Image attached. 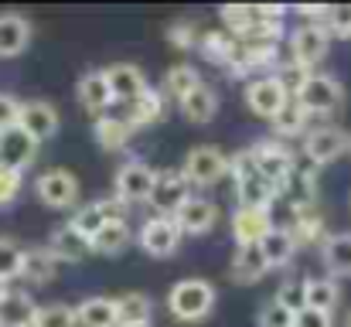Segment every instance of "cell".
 <instances>
[{"mask_svg":"<svg viewBox=\"0 0 351 327\" xmlns=\"http://www.w3.org/2000/svg\"><path fill=\"white\" fill-rule=\"evenodd\" d=\"M229 174L235 181V195H239V208H269L276 198V188L263 178V171L256 167L249 150H239L229 157Z\"/></svg>","mask_w":351,"mask_h":327,"instance_id":"cell-1","label":"cell"},{"mask_svg":"<svg viewBox=\"0 0 351 327\" xmlns=\"http://www.w3.org/2000/svg\"><path fill=\"white\" fill-rule=\"evenodd\" d=\"M215 307V287L208 280H181L167 293V311L181 324H198Z\"/></svg>","mask_w":351,"mask_h":327,"instance_id":"cell-2","label":"cell"},{"mask_svg":"<svg viewBox=\"0 0 351 327\" xmlns=\"http://www.w3.org/2000/svg\"><path fill=\"white\" fill-rule=\"evenodd\" d=\"M293 99L307 109L311 116H314V112H335V109L345 103V86H341L335 75L311 72V75L304 79V86L293 93Z\"/></svg>","mask_w":351,"mask_h":327,"instance_id":"cell-3","label":"cell"},{"mask_svg":"<svg viewBox=\"0 0 351 327\" xmlns=\"http://www.w3.org/2000/svg\"><path fill=\"white\" fill-rule=\"evenodd\" d=\"M181 171L191 181V188H212V184H219L229 174V157L222 150H215V147H191L184 154Z\"/></svg>","mask_w":351,"mask_h":327,"instance_id":"cell-4","label":"cell"},{"mask_svg":"<svg viewBox=\"0 0 351 327\" xmlns=\"http://www.w3.org/2000/svg\"><path fill=\"white\" fill-rule=\"evenodd\" d=\"M191 195H195V188L184 178V171L181 167H167V171H157V181H154V191H150L147 205L157 215H174Z\"/></svg>","mask_w":351,"mask_h":327,"instance_id":"cell-5","label":"cell"},{"mask_svg":"<svg viewBox=\"0 0 351 327\" xmlns=\"http://www.w3.org/2000/svg\"><path fill=\"white\" fill-rule=\"evenodd\" d=\"M249 154H252L256 167L263 171V178L276 191H283L287 181H290V174H293V154L287 150V143H280V140H259L256 147H249Z\"/></svg>","mask_w":351,"mask_h":327,"instance_id":"cell-6","label":"cell"},{"mask_svg":"<svg viewBox=\"0 0 351 327\" xmlns=\"http://www.w3.org/2000/svg\"><path fill=\"white\" fill-rule=\"evenodd\" d=\"M293 96L287 93V86L276 79V75H259V79H252L249 86H245V106L252 109L256 116H263V119H276L287 103H290Z\"/></svg>","mask_w":351,"mask_h":327,"instance_id":"cell-7","label":"cell"},{"mask_svg":"<svg viewBox=\"0 0 351 327\" xmlns=\"http://www.w3.org/2000/svg\"><path fill=\"white\" fill-rule=\"evenodd\" d=\"M181 235L184 232L174 221V215H154V218H147L143 228H140V249L147 256H154V259H167V256L178 252Z\"/></svg>","mask_w":351,"mask_h":327,"instance_id":"cell-8","label":"cell"},{"mask_svg":"<svg viewBox=\"0 0 351 327\" xmlns=\"http://www.w3.org/2000/svg\"><path fill=\"white\" fill-rule=\"evenodd\" d=\"M348 143H351V133H345L341 126L324 123V126L307 130V136H304V154H307L311 164L324 167V164H335V160L348 150Z\"/></svg>","mask_w":351,"mask_h":327,"instance_id":"cell-9","label":"cell"},{"mask_svg":"<svg viewBox=\"0 0 351 327\" xmlns=\"http://www.w3.org/2000/svg\"><path fill=\"white\" fill-rule=\"evenodd\" d=\"M154 181H157V171L150 164L126 160L117 171V198L123 205H143V202H150Z\"/></svg>","mask_w":351,"mask_h":327,"instance_id":"cell-10","label":"cell"},{"mask_svg":"<svg viewBox=\"0 0 351 327\" xmlns=\"http://www.w3.org/2000/svg\"><path fill=\"white\" fill-rule=\"evenodd\" d=\"M328 45H331V34L324 27V21H307L293 31L290 38V51H293V62L304 65L307 72L328 55Z\"/></svg>","mask_w":351,"mask_h":327,"instance_id":"cell-11","label":"cell"},{"mask_svg":"<svg viewBox=\"0 0 351 327\" xmlns=\"http://www.w3.org/2000/svg\"><path fill=\"white\" fill-rule=\"evenodd\" d=\"M34 195L41 198V205L48 208H72L79 202V178L65 167H55V171H45L38 181H34Z\"/></svg>","mask_w":351,"mask_h":327,"instance_id":"cell-12","label":"cell"},{"mask_svg":"<svg viewBox=\"0 0 351 327\" xmlns=\"http://www.w3.org/2000/svg\"><path fill=\"white\" fill-rule=\"evenodd\" d=\"M34 157H38V140H34L31 133H24L21 126L0 133V167H7V171H24Z\"/></svg>","mask_w":351,"mask_h":327,"instance_id":"cell-13","label":"cell"},{"mask_svg":"<svg viewBox=\"0 0 351 327\" xmlns=\"http://www.w3.org/2000/svg\"><path fill=\"white\" fill-rule=\"evenodd\" d=\"M174 221L181 225L184 235H208V232L215 228V221H219V208H215V202L191 195V198L174 212Z\"/></svg>","mask_w":351,"mask_h":327,"instance_id":"cell-14","label":"cell"},{"mask_svg":"<svg viewBox=\"0 0 351 327\" xmlns=\"http://www.w3.org/2000/svg\"><path fill=\"white\" fill-rule=\"evenodd\" d=\"M117 218H126V205H123L119 198H99V202H89L86 208H79L75 218H72V225H75L86 239H93L103 225H110V221H117Z\"/></svg>","mask_w":351,"mask_h":327,"instance_id":"cell-15","label":"cell"},{"mask_svg":"<svg viewBox=\"0 0 351 327\" xmlns=\"http://www.w3.org/2000/svg\"><path fill=\"white\" fill-rule=\"evenodd\" d=\"M259 252H263V259H266L269 269H283V266H290V259L297 256V235H293V228H287V225H273V228L259 239Z\"/></svg>","mask_w":351,"mask_h":327,"instance_id":"cell-16","label":"cell"},{"mask_svg":"<svg viewBox=\"0 0 351 327\" xmlns=\"http://www.w3.org/2000/svg\"><path fill=\"white\" fill-rule=\"evenodd\" d=\"M103 72H106V82H110L117 103H136V99L147 93L143 72H140L136 65H130V62H117V65H110V69H103Z\"/></svg>","mask_w":351,"mask_h":327,"instance_id":"cell-17","label":"cell"},{"mask_svg":"<svg viewBox=\"0 0 351 327\" xmlns=\"http://www.w3.org/2000/svg\"><path fill=\"white\" fill-rule=\"evenodd\" d=\"M48 249L55 252L58 263H79V259H86V256L93 252V242H89L72 221H65V225H58V228L48 235Z\"/></svg>","mask_w":351,"mask_h":327,"instance_id":"cell-18","label":"cell"},{"mask_svg":"<svg viewBox=\"0 0 351 327\" xmlns=\"http://www.w3.org/2000/svg\"><path fill=\"white\" fill-rule=\"evenodd\" d=\"M21 130L31 133L38 143L48 140V136H55V133H58V109L51 106L48 99H31V103H24V109H21Z\"/></svg>","mask_w":351,"mask_h":327,"instance_id":"cell-19","label":"cell"},{"mask_svg":"<svg viewBox=\"0 0 351 327\" xmlns=\"http://www.w3.org/2000/svg\"><path fill=\"white\" fill-rule=\"evenodd\" d=\"M38 304L24 290H3L0 293V327H34Z\"/></svg>","mask_w":351,"mask_h":327,"instance_id":"cell-20","label":"cell"},{"mask_svg":"<svg viewBox=\"0 0 351 327\" xmlns=\"http://www.w3.org/2000/svg\"><path fill=\"white\" fill-rule=\"evenodd\" d=\"M273 228V218H269V208H239L232 215V235L242 245H259V239Z\"/></svg>","mask_w":351,"mask_h":327,"instance_id":"cell-21","label":"cell"},{"mask_svg":"<svg viewBox=\"0 0 351 327\" xmlns=\"http://www.w3.org/2000/svg\"><path fill=\"white\" fill-rule=\"evenodd\" d=\"M75 89H79V103L89 109V112H106V109L117 103V99H113V89H110V82H106V72H99V69L86 72Z\"/></svg>","mask_w":351,"mask_h":327,"instance_id":"cell-22","label":"cell"},{"mask_svg":"<svg viewBox=\"0 0 351 327\" xmlns=\"http://www.w3.org/2000/svg\"><path fill=\"white\" fill-rule=\"evenodd\" d=\"M266 273H269V266H266L259 245H242V249H235L232 263H229V276H232L235 283L249 287V283H259Z\"/></svg>","mask_w":351,"mask_h":327,"instance_id":"cell-23","label":"cell"},{"mask_svg":"<svg viewBox=\"0 0 351 327\" xmlns=\"http://www.w3.org/2000/svg\"><path fill=\"white\" fill-rule=\"evenodd\" d=\"M338 300H341L338 280H331V276H311V280H304V304L311 311H321V314H331L335 317Z\"/></svg>","mask_w":351,"mask_h":327,"instance_id":"cell-24","label":"cell"},{"mask_svg":"<svg viewBox=\"0 0 351 327\" xmlns=\"http://www.w3.org/2000/svg\"><path fill=\"white\" fill-rule=\"evenodd\" d=\"M154 317V300L140 290H130V293H119L117 297V321L119 327H150Z\"/></svg>","mask_w":351,"mask_h":327,"instance_id":"cell-25","label":"cell"},{"mask_svg":"<svg viewBox=\"0 0 351 327\" xmlns=\"http://www.w3.org/2000/svg\"><path fill=\"white\" fill-rule=\"evenodd\" d=\"M58 259L48 245H38V249H24V259H21V280H31V283H51V276L58 273Z\"/></svg>","mask_w":351,"mask_h":327,"instance_id":"cell-26","label":"cell"},{"mask_svg":"<svg viewBox=\"0 0 351 327\" xmlns=\"http://www.w3.org/2000/svg\"><path fill=\"white\" fill-rule=\"evenodd\" d=\"M321 259L331 276H351V232L324 235L321 242Z\"/></svg>","mask_w":351,"mask_h":327,"instance_id":"cell-27","label":"cell"},{"mask_svg":"<svg viewBox=\"0 0 351 327\" xmlns=\"http://www.w3.org/2000/svg\"><path fill=\"white\" fill-rule=\"evenodd\" d=\"M31 24L21 14H0V58H14L27 48Z\"/></svg>","mask_w":351,"mask_h":327,"instance_id":"cell-28","label":"cell"},{"mask_svg":"<svg viewBox=\"0 0 351 327\" xmlns=\"http://www.w3.org/2000/svg\"><path fill=\"white\" fill-rule=\"evenodd\" d=\"M79 327H119L117 321V297H86L75 307Z\"/></svg>","mask_w":351,"mask_h":327,"instance_id":"cell-29","label":"cell"},{"mask_svg":"<svg viewBox=\"0 0 351 327\" xmlns=\"http://www.w3.org/2000/svg\"><path fill=\"white\" fill-rule=\"evenodd\" d=\"M178 106H181V112H184L191 123H212L215 112H219V93H215L208 82H202V86L191 89Z\"/></svg>","mask_w":351,"mask_h":327,"instance_id":"cell-30","label":"cell"},{"mask_svg":"<svg viewBox=\"0 0 351 327\" xmlns=\"http://www.w3.org/2000/svg\"><path fill=\"white\" fill-rule=\"evenodd\" d=\"M89 242H93V252H99V256H119L130 245V225H126V218H117V221L103 225Z\"/></svg>","mask_w":351,"mask_h":327,"instance_id":"cell-31","label":"cell"},{"mask_svg":"<svg viewBox=\"0 0 351 327\" xmlns=\"http://www.w3.org/2000/svg\"><path fill=\"white\" fill-rule=\"evenodd\" d=\"M133 133V123L126 116H99L96 119V140L103 150H123Z\"/></svg>","mask_w":351,"mask_h":327,"instance_id":"cell-32","label":"cell"},{"mask_svg":"<svg viewBox=\"0 0 351 327\" xmlns=\"http://www.w3.org/2000/svg\"><path fill=\"white\" fill-rule=\"evenodd\" d=\"M202 86V75H198V69L195 65H174V69H167V75H164V96H174L178 103L191 93V89H198Z\"/></svg>","mask_w":351,"mask_h":327,"instance_id":"cell-33","label":"cell"},{"mask_svg":"<svg viewBox=\"0 0 351 327\" xmlns=\"http://www.w3.org/2000/svg\"><path fill=\"white\" fill-rule=\"evenodd\" d=\"M164 116V89H150L147 86V93L136 99V103H130V123L133 126H147V123H157Z\"/></svg>","mask_w":351,"mask_h":327,"instance_id":"cell-34","label":"cell"},{"mask_svg":"<svg viewBox=\"0 0 351 327\" xmlns=\"http://www.w3.org/2000/svg\"><path fill=\"white\" fill-rule=\"evenodd\" d=\"M307 119H311V112L300 106L297 99H290L287 109L273 119V130H276V136H297V133H304V126H307Z\"/></svg>","mask_w":351,"mask_h":327,"instance_id":"cell-35","label":"cell"},{"mask_svg":"<svg viewBox=\"0 0 351 327\" xmlns=\"http://www.w3.org/2000/svg\"><path fill=\"white\" fill-rule=\"evenodd\" d=\"M34 327H79L75 307H69V304H45V307H38Z\"/></svg>","mask_w":351,"mask_h":327,"instance_id":"cell-36","label":"cell"},{"mask_svg":"<svg viewBox=\"0 0 351 327\" xmlns=\"http://www.w3.org/2000/svg\"><path fill=\"white\" fill-rule=\"evenodd\" d=\"M202 51H205L215 65H229V62H235V45L226 38V34H205V38H202Z\"/></svg>","mask_w":351,"mask_h":327,"instance_id":"cell-37","label":"cell"},{"mask_svg":"<svg viewBox=\"0 0 351 327\" xmlns=\"http://www.w3.org/2000/svg\"><path fill=\"white\" fill-rule=\"evenodd\" d=\"M293 321H297V314L290 307H283L280 300H269V304H263L256 327H293Z\"/></svg>","mask_w":351,"mask_h":327,"instance_id":"cell-38","label":"cell"},{"mask_svg":"<svg viewBox=\"0 0 351 327\" xmlns=\"http://www.w3.org/2000/svg\"><path fill=\"white\" fill-rule=\"evenodd\" d=\"M21 259H24V249H17L10 239H0V283L21 276Z\"/></svg>","mask_w":351,"mask_h":327,"instance_id":"cell-39","label":"cell"},{"mask_svg":"<svg viewBox=\"0 0 351 327\" xmlns=\"http://www.w3.org/2000/svg\"><path fill=\"white\" fill-rule=\"evenodd\" d=\"M324 27H328V34H331V38H345V41H351V3L328 7Z\"/></svg>","mask_w":351,"mask_h":327,"instance_id":"cell-40","label":"cell"},{"mask_svg":"<svg viewBox=\"0 0 351 327\" xmlns=\"http://www.w3.org/2000/svg\"><path fill=\"white\" fill-rule=\"evenodd\" d=\"M273 300H280L283 307H290L293 314H300L307 304H304V280H287L280 290H276V297Z\"/></svg>","mask_w":351,"mask_h":327,"instance_id":"cell-41","label":"cell"},{"mask_svg":"<svg viewBox=\"0 0 351 327\" xmlns=\"http://www.w3.org/2000/svg\"><path fill=\"white\" fill-rule=\"evenodd\" d=\"M21 109H24V103H21L17 96L0 93V133H7V130L21 126Z\"/></svg>","mask_w":351,"mask_h":327,"instance_id":"cell-42","label":"cell"},{"mask_svg":"<svg viewBox=\"0 0 351 327\" xmlns=\"http://www.w3.org/2000/svg\"><path fill=\"white\" fill-rule=\"evenodd\" d=\"M21 188H24V174L0 167V205H10L21 195Z\"/></svg>","mask_w":351,"mask_h":327,"instance_id":"cell-43","label":"cell"},{"mask_svg":"<svg viewBox=\"0 0 351 327\" xmlns=\"http://www.w3.org/2000/svg\"><path fill=\"white\" fill-rule=\"evenodd\" d=\"M293 327H335V317H331V314H321V311H311V307H304V311L297 314Z\"/></svg>","mask_w":351,"mask_h":327,"instance_id":"cell-44","label":"cell"},{"mask_svg":"<svg viewBox=\"0 0 351 327\" xmlns=\"http://www.w3.org/2000/svg\"><path fill=\"white\" fill-rule=\"evenodd\" d=\"M345 327H351V311H348V317H345Z\"/></svg>","mask_w":351,"mask_h":327,"instance_id":"cell-45","label":"cell"},{"mask_svg":"<svg viewBox=\"0 0 351 327\" xmlns=\"http://www.w3.org/2000/svg\"><path fill=\"white\" fill-rule=\"evenodd\" d=\"M348 208H351V195H348Z\"/></svg>","mask_w":351,"mask_h":327,"instance_id":"cell-46","label":"cell"},{"mask_svg":"<svg viewBox=\"0 0 351 327\" xmlns=\"http://www.w3.org/2000/svg\"><path fill=\"white\" fill-rule=\"evenodd\" d=\"M348 154H351V143H348Z\"/></svg>","mask_w":351,"mask_h":327,"instance_id":"cell-47","label":"cell"}]
</instances>
